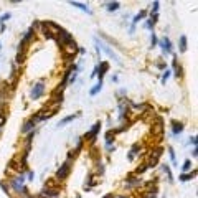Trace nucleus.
Wrapping results in <instances>:
<instances>
[{
    "label": "nucleus",
    "instance_id": "obj_1",
    "mask_svg": "<svg viewBox=\"0 0 198 198\" xmlns=\"http://www.w3.org/2000/svg\"><path fill=\"white\" fill-rule=\"evenodd\" d=\"M58 43L59 45H68V46H71L73 45V36H71V33H68L66 30H59L58 32ZM74 46V45H73Z\"/></svg>",
    "mask_w": 198,
    "mask_h": 198
},
{
    "label": "nucleus",
    "instance_id": "obj_2",
    "mask_svg": "<svg viewBox=\"0 0 198 198\" xmlns=\"http://www.w3.org/2000/svg\"><path fill=\"white\" fill-rule=\"evenodd\" d=\"M43 91H45V84H43V81L41 83H38V84L33 86L32 89V99H38L41 94H43Z\"/></svg>",
    "mask_w": 198,
    "mask_h": 198
},
{
    "label": "nucleus",
    "instance_id": "obj_3",
    "mask_svg": "<svg viewBox=\"0 0 198 198\" xmlns=\"http://www.w3.org/2000/svg\"><path fill=\"white\" fill-rule=\"evenodd\" d=\"M68 173H69V164L66 162V164H63L59 167V170L56 172V177H58L59 180H65V178L68 177Z\"/></svg>",
    "mask_w": 198,
    "mask_h": 198
},
{
    "label": "nucleus",
    "instance_id": "obj_4",
    "mask_svg": "<svg viewBox=\"0 0 198 198\" xmlns=\"http://www.w3.org/2000/svg\"><path fill=\"white\" fill-rule=\"evenodd\" d=\"M12 185L15 187V190H18V191L22 190V193H23V195L26 193V188L23 187V177H17V178H13V180H12Z\"/></svg>",
    "mask_w": 198,
    "mask_h": 198
},
{
    "label": "nucleus",
    "instance_id": "obj_5",
    "mask_svg": "<svg viewBox=\"0 0 198 198\" xmlns=\"http://www.w3.org/2000/svg\"><path fill=\"white\" fill-rule=\"evenodd\" d=\"M99 129H101V124H94V127H92L91 129V132H89V134H88V137H89V140H94V137H96V134H98L99 132Z\"/></svg>",
    "mask_w": 198,
    "mask_h": 198
},
{
    "label": "nucleus",
    "instance_id": "obj_6",
    "mask_svg": "<svg viewBox=\"0 0 198 198\" xmlns=\"http://www.w3.org/2000/svg\"><path fill=\"white\" fill-rule=\"evenodd\" d=\"M160 45H162V50H164L165 53H170L172 48H170V41H168V38H164L162 41H160Z\"/></svg>",
    "mask_w": 198,
    "mask_h": 198
},
{
    "label": "nucleus",
    "instance_id": "obj_7",
    "mask_svg": "<svg viewBox=\"0 0 198 198\" xmlns=\"http://www.w3.org/2000/svg\"><path fill=\"white\" fill-rule=\"evenodd\" d=\"M43 195H48V197H58L59 190H56V188H45V190H43Z\"/></svg>",
    "mask_w": 198,
    "mask_h": 198
},
{
    "label": "nucleus",
    "instance_id": "obj_8",
    "mask_svg": "<svg viewBox=\"0 0 198 198\" xmlns=\"http://www.w3.org/2000/svg\"><path fill=\"white\" fill-rule=\"evenodd\" d=\"M35 122H36V119H30V121H26L25 125H23V132H28L33 129V125H35Z\"/></svg>",
    "mask_w": 198,
    "mask_h": 198
},
{
    "label": "nucleus",
    "instance_id": "obj_9",
    "mask_svg": "<svg viewBox=\"0 0 198 198\" xmlns=\"http://www.w3.org/2000/svg\"><path fill=\"white\" fill-rule=\"evenodd\" d=\"M73 7H78V8H81V10H84V12H88V13H91V10H89V7L88 5H84V3H79V2H69Z\"/></svg>",
    "mask_w": 198,
    "mask_h": 198
},
{
    "label": "nucleus",
    "instance_id": "obj_10",
    "mask_svg": "<svg viewBox=\"0 0 198 198\" xmlns=\"http://www.w3.org/2000/svg\"><path fill=\"white\" fill-rule=\"evenodd\" d=\"M78 116H79V114H74V116H68V117H65L63 121H61V122H59V125H65V124H68V122H71L73 119H76Z\"/></svg>",
    "mask_w": 198,
    "mask_h": 198
},
{
    "label": "nucleus",
    "instance_id": "obj_11",
    "mask_svg": "<svg viewBox=\"0 0 198 198\" xmlns=\"http://www.w3.org/2000/svg\"><path fill=\"white\" fill-rule=\"evenodd\" d=\"M119 8V2H111V3H107V10L112 12V10H117Z\"/></svg>",
    "mask_w": 198,
    "mask_h": 198
},
{
    "label": "nucleus",
    "instance_id": "obj_12",
    "mask_svg": "<svg viewBox=\"0 0 198 198\" xmlns=\"http://www.w3.org/2000/svg\"><path fill=\"white\" fill-rule=\"evenodd\" d=\"M185 50H187V38L182 36L180 38V51H185Z\"/></svg>",
    "mask_w": 198,
    "mask_h": 198
},
{
    "label": "nucleus",
    "instance_id": "obj_13",
    "mask_svg": "<svg viewBox=\"0 0 198 198\" xmlns=\"http://www.w3.org/2000/svg\"><path fill=\"white\" fill-rule=\"evenodd\" d=\"M183 131V125L182 124H173V134H180Z\"/></svg>",
    "mask_w": 198,
    "mask_h": 198
},
{
    "label": "nucleus",
    "instance_id": "obj_14",
    "mask_svg": "<svg viewBox=\"0 0 198 198\" xmlns=\"http://www.w3.org/2000/svg\"><path fill=\"white\" fill-rule=\"evenodd\" d=\"M106 69H107V63H101V73H99V81H101V78H102V74H104Z\"/></svg>",
    "mask_w": 198,
    "mask_h": 198
},
{
    "label": "nucleus",
    "instance_id": "obj_15",
    "mask_svg": "<svg viewBox=\"0 0 198 198\" xmlns=\"http://www.w3.org/2000/svg\"><path fill=\"white\" fill-rule=\"evenodd\" d=\"M101 86H102V83L99 81V84H96V88L91 89V96H94V94H98V91H101Z\"/></svg>",
    "mask_w": 198,
    "mask_h": 198
},
{
    "label": "nucleus",
    "instance_id": "obj_16",
    "mask_svg": "<svg viewBox=\"0 0 198 198\" xmlns=\"http://www.w3.org/2000/svg\"><path fill=\"white\" fill-rule=\"evenodd\" d=\"M193 175H195V172H193L191 175H187V173H183V175H180V180H182V182H187V180H190Z\"/></svg>",
    "mask_w": 198,
    "mask_h": 198
},
{
    "label": "nucleus",
    "instance_id": "obj_17",
    "mask_svg": "<svg viewBox=\"0 0 198 198\" xmlns=\"http://www.w3.org/2000/svg\"><path fill=\"white\" fill-rule=\"evenodd\" d=\"M190 167H191V164H190V160H187L183 164V170H190Z\"/></svg>",
    "mask_w": 198,
    "mask_h": 198
},
{
    "label": "nucleus",
    "instance_id": "obj_18",
    "mask_svg": "<svg viewBox=\"0 0 198 198\" xmlns=\"http://www.w3.org/2000/svg\"><path fill=\"white\" fill-rule=\"evenodd\" d=\"M3 122H5V116H3V112L0 111V127L3 125Z\"/></svg>",
    "mask_w": 198,
    "mask_h": 198
},
{
    "label": "nucleus",
    "instance_id": "obj_19",
    "mask_svg": "<svg viewBox=\"0 0 198 198\" xmlns=\"http://www.w3.org/2000/svg\"><path fill=\"white\" fill-rule=\"evenodd\" d=\"M167 78H168V71H165V74L162 76V83H165V81H167Z\"/></svg>",
    "mask_w": 198,
    "mask_h": 198
},
{
    "label": "nucleus",
    "instance_id": "obj_20",
    "mask_svg": "<svg viewBox=\"0 0 198 198\" xmlns=\"http://www.w3.org/2000/svg\"><path fill=\"white\" fill-rule=\"evenodd\" d=\"M155 43H157V38H155V35H154V33H152V46L155 45Z\"/></svg>",
    "mask_w": 198,
    "mask_h": 198
},
{
    "label": "nucleus",
    "instance_id": "obj_21",
    "mask_svg": "<svg viewBox=\"0 0 198 198\" xmlns=\"http://www.w3.org/2000/svg\"><path fill=\"white\" fill-rule=\"evenodd\" d=\"M145 198H155V191H154V193H152V191H150V193H149V195H147V197H145Z\"/></svg>",
    "mask_w": 198,
    "mask_h": 198
},
{
    "label": "nucleus",
    "instance_id": "obj_22",
    "mask_svg": "<svg viewBox=\"0 0 198 198\" xmlns=\"http://www.w3.org/2000/svg\"><path fill=\"white\" fill-rule=\"evenodd\" d=\"M121 198H124V197H121Z\"/></svg>",
    "mask_w": 198,
    "mask_h": 198
}]
</instances>
